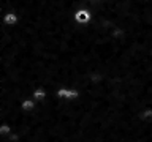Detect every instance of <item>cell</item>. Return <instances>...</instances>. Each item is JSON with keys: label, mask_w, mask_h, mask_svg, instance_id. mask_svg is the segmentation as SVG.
Returning <instances> with one entry per match:
<instances>
[{"label": "cell", "mask_w": 152, "mask_h": 142, "mask_svg": "<svg viewBox=\"0 0 152 142\" xmlns=\"http://www.w3.org/2000/svg\"><path fill=\"white\" fill-rule=\"evenodd\" d=\"M11 133V125L10 123H0V136H7Z\"/></svg>", "instance_id": "5"}, {"label": "cell", "mask_w": 152, "mask_h": 142, "mask_svg": "<svg viewBox=\"0 0 152 142\" xmlns=\"http://www.w3.org/2000/svg\"><path fill=\"white\" fill-rule=\"evenodd\" d=\"M18 22H19V16H18V14H14L13 11L11 13H7L3 16V24L7 27H13V25H16Z\"/></svg>", "instance_id": "3"}, {"label": "cell", "mask_w": 152, "mask_h": 142, "mask_svg": "<svg viewBox=\"0 0 152 142\" xmlns=\"http://www.w3.org/2000/svg\"><path fill=\"white\" fill-rule=\"evenodd\" d=\"M35 107H37V101H35L33 98H26V99L21 103V109H22V111H26V112H30V111H33Z\"/></svg>", "instance_id": "4"}, {"label": "cell", "mask_w": 152, "mask_h": 142, "mask_svg": "<svg viewBox=\"0 0 152 142\" xmlns=\"http://www.w3.org/2000/svg\"><path fill=\"white\" fill-rule=\"evenodd\" d=\"M56 95L59 98L65 99V101H75V99L79 98L81 92H79L78 88H75V87H60L59 90H57Z\"/></svg>", "instance_id": "1"}, {"label": "cell", "mask_w": 152, "mask_h": 142, "mask_svg": "<svg viewBox=\"0 0 152 142\" xmlns=\"http://www.w3.org/2000/svg\"><path fill=\"white\" fill-rule=\"evenodd\" d=\"M75 21L79 24V25H87V24L92 21V13H90V9L81 7L75 11Z\"/></svg>", "instance_id": "2"}]
</instances>
